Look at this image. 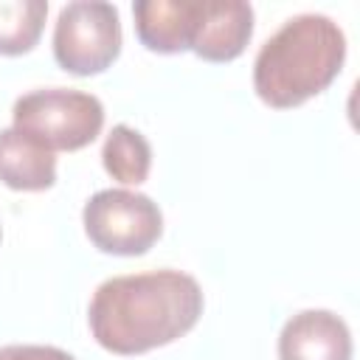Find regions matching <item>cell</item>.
<instances>
[{
	"mask_svg": "<svg viewBox=\"0 0 360 360\" xmlns=\"http://www.w3.org/2000/svg\"><path fill=\"white\" fill-rule=\"evenodd\" d=\"M205 309L202 287L183 270L112 276L90 298L87 323L96 343L129 357L174 343L191 332Z\"/></svg>",
	"mask_w": 360,
	"mask_h": 360,
	"instance_id": "cell-1",
	"label": "cell"
},
{
	"mask_svg": "<svg viewBox=\"0 0 360 360\" xmlns=\"http://www.w3.org/2000/svg\"><path fill=\"white\" fill-rule=\"evenodd\" d=\"M343 62V28L326 14H295L259 48L253 90L267 107H301L338 79Z\"/></svg>",
	"mask_w": 360,
	"mask_h": 360,
	"instance_id": "cell-2",
	"label": "cell"
},
{
	"mask_svg": "<svg viewBox=\"0 0 360 360\" xmlns=\"http://www.w3.org/2000/svg\"><path fill=\"white\" fill-rule=\"evenodd\" d=\"M14 129L48 152H76L90 146L104 127V104L84 90L42 87L20 96L11 110Z\"/></svg>",
	"mask_w": 360,
	"mask_h": 360,
	"instance_id": "cell-3",
	"label": "cell"
},
{
	"mask_svg": "<svg viewBox=\"0 0 360 360\" xmlns=\"http://www.w3.org/2000/svg\"><path fill=\"white\" fill-rule=\"evenodd\" d=\"M82 222L93 248L112 256H143L163 233L158 202L129 188L96 191L84 202Z\"/></svg>",
	"mask_w": 360,
	"mask_h": 360,
	"instance_id": "cell-4",
	"label": "cell"
},
{
	"mask_svg": "<svg viewBox=\"0 0 360 360\" xmlns=\"http://www.w3.org/2000/svg\"><path fill=\"white\" fill-rule=\"evenodd\" d=\"M121 17L112 3L73 0L53 25V56L73 76L104 73L121 53Z\"/></svg>",
	"mask_w": 360,
	"mask_h": 360,
	"instance_id": "cell-5",
	"label": "cell"
},
{
	"mask_svg": "<svg viewBox=\"0 0 360 360\" xmlns=\"http://www.w3.org/2000/svg\"><path fill=\"white\" fill-rule=\"evenodd\" d=\"M278 360H352V332L332 309H301L281 326Z\"/></svg>",
	"mask_w": 360,
	"mask_h": 360,
	"instance_id": "cell-6",
	"label": "cell"
},
{
	"mask_svg": "<svg viewBox=\"0 0 360 360\" xmlns=\"http://www.w3.org/2000/svg\"><path fill=\"white\" fill-rule=\"evenodd\" d=\"M253 37V6L245 0H200L191 51L205 62H233Z\"/></svg>",
	"mask_w": 360,
	"mask_h": 360,
	"instance_id": "cell-7",
	"label": "cell"
},
{
	"mask_svg": "<svg viewBox=\"0 0 360 360\" xmlns=\"http://www.w3.org/2000/svg\"><path fill=\"white\" fill-rule=\"evenodd\" d=\"M135 34L152 53L191 51L200 22V0H138L132 6Z\"/></svg>",
	"mask_w": 360,
	"mask_h": 360,
	"instance_id": "cell-8",
	"label": "cell"
},
{
	"mask_svg": "<svg viewBox=\"0 0 360 360\" xmlns=\"http://www.w3.org/2000/svg\"><path fill=\"white\" fill-rule=\"evenodd\" d=\"M0 183L14 191H45L56 183V155L14 127L0 129Z\"/></svg>",
	"mask_w": 360,
	"mask_h": 360,
	"instance_id": "cell-9",
	"label": "cell"
},
{
	"mask_svg": "<svg viewBox=\"0 0 360 360\" xmlns=\"http://www.w3.org/2000/svg\"><path fill=\"white\" fill-rule=\"evenodd\" d=\"M101 163L112 180L124 186H141L152 169V146L135 127L115 124L104 138Z\"/></svg>",
	"mask_w": 360,
	"mask_h": 360,
	"instance_id": "cell-10",
	"label": "cell"
},
{
	"mask_svg": "<svg viewBox=\"0 0 360 360\" xmlns=\"http://www.w3.org/2000/svg\"><path fill=\"white\" fill-rule=\"evenodd\" d=\"M48 17L45 0H0V56L34 51Z\"/></svg>",
	"mask_w": 360,
	"mask_h": 360,
	"instance_id": "cell-11",
	"label": "cell"
},
{
	"mask_svg": "<svg viewBox=\"0 0 360 360\" xmlns=\"http://www.w3.org/2000/svg\"><path fill=\"white\" fill-rule=\"evenodd\" d=\"M0 360H76L65 349L39 346V343H14L0 349Z\"/></svg>",
	"mask_w": 360,
	"mask_h": 360,
	"instance_id": "cell-12",
	"label": "cell"
}]
</instances>
